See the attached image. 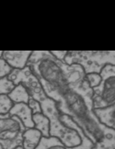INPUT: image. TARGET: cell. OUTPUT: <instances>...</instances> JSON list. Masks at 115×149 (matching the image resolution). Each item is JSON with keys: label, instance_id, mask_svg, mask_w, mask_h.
Listing matches in <instances>:
<instances>
[{"label": "cell", "instance_id": "cell-13", "mask_svg": "<svg viewBox=\"0 0 115 149\" xmlns=\"http://www.w3.org/2000/svg\"><path fill=\"white\" fill-rule=\"evenodd\" d=\"M92 149H115V134L105 135L103 139L93 144Z\"/></svg>", "mask_w": 115, "mask_h": 149}, {"label": "cell", "instance_id": "cell-18", "mask_svg": "<svg viewBox=\"0 0 115 149\" xmlns=\"http://www.w3.org/2000/svg\"><path fill=\"white\" fill-rule=\"evenodd\" d=\"M28 106L30 108L32 114H38V113H43L42 112V107H41V103L40 101H38L34 99H29L28 102Z\"/></svg>", "mask_w": 115, "mask_h": 149}, {"label": "cell", "instance_id": "cell-2", "mask_svg": "<svg viewBox=\"0 0 115 149\" xmlns=\"http://www.w3.org/2000/svg\"><path fill=\"white\" fill-rule=\"evenodd\" d=\"M64 63L78 64L82 67L85 74H99L106 64L115 65L114 51H67Z\"/></svg>", "mask_w": 115, "mask_h": 149}, {"label": "cell", "instance_id": "cell-12", "mask_svg": "<svg viewBox=\"0 0 115 149\" xmlns=\"http://www.w3.org/2000/svg\"><path fill=\"white\" fill-rule=\"evenodd\" d=\"M35 149H69L54 137H43Z\"/></svg>", "mask_w": 115, "mask_h": 149}, {"label": "cell", "instance_id": "cell-20", "mask_svg": "<svg viewBox=\"0 0 115 149\" xmlns=\"http://www.w3.org/2000/svg\"><path fill=\"white\" fill-rule=\"evenodd\" d=\"M13 149H24L21 146H16L15 148H13Z\"/></svg>", "mask_w": 115, "mask_h": 149}, {"label": "cell", "instance_id": "cell-3", "mask_svg": "<svg viewBox=\"0 0 115 149\" xmlns=\"http://www.w3.org/2000/svg\"><path fill=\"white\" fill-rule=\"evenodd\" d=\"M99 74L102 82L97 88L93 89V109L115 105V65H105Z\"/></svg>", "mask_w": 115, "mask_h": 149}, {"label": "cell", "instance_id": "cell-1", "mask_svg": "<svg viewBox=\"0 0 115 149\" xmlns=\"http://www.w3.org/2000/svg\"><path fill=\"white\" fill-rule=\"evenodd\" d=\"M53 100L57 103L60 113L68 116L93 144L105 135L115 134V130L107 128L98 122L84 99L70 87L57 95Z\"/></svg>", "mask_w": 115, "mask_h": 149}, {"label": "cell", "instance_id": "cell-19", "mask_svg": "<svg viewBox=\"0 0 115 149\" xmlns=\"http://www.w3.org/2000/svg\"><path fill=\"white\" fill-rule=\"evenodd\" d=\"M51 53L54 56L55 59L60 61L61 62H64L65 57L67 53V51H50Z\"/></svg>", "mask_w": 115, "mask_h": 149}, {"label": "cell", "instance_id": "cell-11", "mask_svg": "<svg viewBox=\"0 0 115 149\" xmlns=\"http://www.w3.org/2000/svg\"><path fill=\"white\" fill-rule=\"evenodd\" d=\"M8 96L14 104H19V103L28 104L30 99V96L27 89L21 84H16L13 90L8 94Z\"/></svg>", "mask_w": 115, "mask_h": 149}, {"label": "cell", "instance_id": "cell-22", "mask_svg": "<svg viewBox=\"0 0 115 149\" xmlns=\"http://www.w3.org/2000/svg\"><path fill=\"white\" fill-rule=\"evenodd\" d=\"M0 149H2V148H1V146H0Z\"/></svg>", "mask_w": 115, "mask_h": 149}, {"label": "cell", "instance_id": "cell-15", "mask_svg": "<svg viewBox=\"0 0 115 149\" xmlns=\"http://www.w3.org/2000/svg\"><path fill=\"white\" fill-rule=\"evenodd\" d=\"M85 80H86L88 85L89 86V88H91L93 90L95 88H97L101 84L102 77L98 73H89V74H86Z\"/></svg>", "mask_w": 115, "mask_h": 149}, {"label": "cell", "instance_id": "cell-17", "mask_svg": "<svg viewBox=\"0 0 115 149\" xmlns=\"http://www.w3.org/2000/svg\"><path fill=\"white\" fill-rule=\"evenodd\" d=\"M12 68L9 66V64L3 59L0 58V79L7 77L12 72Z\"/></svg>", "mask_w": 115, "mask_h": 149}, {"label": "cell", "instance_id": "cell-7", "mask_svg": "<svg viewBox=\"0 0 115 149\" xmlns=\"http://www.w3.org/2000/svg\"><path fill=\"white\" fill-rule=\"evenodd\" d=\"M8 115L16 116L17 118L20 119L25 129L34 128V123L32 119L33 114L30 108L28 107V104L25 103L14 104Z\"/></svg>", "mask_w": 115, "mask_h": 149}, {"label": "cell", "instance_id": "cell-4", "mask_svg": "<svg viewBox=\"0 0 115 149\" xmlns=\"http://www.w3.org/2000/svg\"><path fill=\"white\" fill-rule=\"evenodd\" d=\"M25 130L21 120L10 115L0 116V146L2 149H13L21 146Z\"/></svg>", "mask_w": 115, "mask_h": 149}, {"label": "cell", "instance_id": "cell-16", "mask_svg": "<svg viewBox=\"0 0 115 149\" xmlns=\"http://www.w3.org/2000/svg\"><path fill=\"white\" fill-rule=\"evenodd\" d=\"M14 87L15 84L8 77L1 78L0 79V95H8Z\"/></svg>", "mask_w": 115, "mask_h": 149}, {"label": "cell", "instance_id": "cell-6", "mask_svg": "<svg viewBox=\"0 0 115 149\" xmlns=\"http://www.w3.org/2000/svg\"><path fill=\"white\" fill-rule=\"evenodd\" d=\"M32 51H3L2 58L12 69H23L27 67Z\"/></svg>", "mask_w": 115, "mask_h": 149}, {"label": "cell", "instance_id": "cell-10", "mask_svg": "<svg viewBox=\"0 0 115 149\" xmlns=\"http://www.w3.org/2000/svg\"><path fill=\"white\" fill-rule=\"evenodd\" d=\"M34 128L42 133L43 137H50V120L43 113L35 114L32 116Z\"/></svg>", "mask_w": 115, "mask_h": 149}, {"label": "cell", "instance_id": "cell-9", "mask_svg": "<svg viewBox=\"0 0 115 149\" xmlns=\"http://www.w3.org/2000/svg\"><path fill=\"white\" fill-rule=\"evenodd\" d=\"M43 138L42 133L35 128L25 129L22 134L21 146L24 149H35Z\"/></svg>", "mask_w": 115, "mask_h": 149}, {"label": "cell", "instance_id": "cell-21", "mask_svg": "<svg viewBox=\"0 0 115 149\" xmlns=\"http://www.w3.org/2000/svg\"><path fill=\"white\" fill-rule=\"evenodd\" d=\"M3 56V51H0V58H2Z\"/></svg>", "mask_w": 115, "mask_h": 149}, {"label": "cell", "instance_id": "cell-14", "mask_svg": "<svg viewBox=\"0 0 115 149\" xmlns=\"http://www.w3.org/2000/svg\"><path fill=\"white\" fill-rule=\"evenodd\" d=\"M14 103L8 95H0V116H6L10 113Z\"/></svg>", "mask_w": 115, "mask_h": 149}, {"label": "cell", "instance_id": "cell-5", "mask_svg": "<svg viewBox=\"0 0 115 149\" xmlns=\"http://www.w3.org/2000/svg\"><path fill=\"white\" fill-rule=\"evenodd\" d=\"M7 77L15 85L18 84H21L27 89L31 99L41 102L47 98L40 81L28 67L21 70L13 69Z\"/></svg>", "mask_w": 115, "mask_h": 149}, {"label": "cell", "instance_id": "cell-8", "mask_svg": "<svg viewBox=\"0 0 115 149\" xmlns=\"http://www.w3.org/2000/svg\"><path fill=\"white\" fill-rule=\"evenodd\" d=\"M93 113L102 125L115 130V105L95 108L93 109Z\"/></svg>", "mask_w": 115, "mask_h": 149}]
</instances>
